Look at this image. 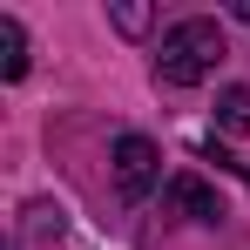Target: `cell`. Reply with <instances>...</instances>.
I'll return each mask as SVG.
<instances>
[{
  "instance_id": "4",
  "label": "cell",
  "mask_w": 250,
  "mask_h": 250,
  "mask_svg": "<svg viewBox=\"0 0 250 250\" xmlns=\"http://www.w3.org/2000/svg\"><path fill=\"white\" fill-rule=\"evenodd\" d=\"M27 75V34L14 14H0V82H21Z\"/></svg>"
},
{
  "instance_id": "3",
  "label": "cell",
  "mask_w": 250,
  "mask_h": 250,
  "mask_svg": "<svg viewBox=\"0 0 250 250\" xmlns=\"http://www.w3.org/2000/svg\"><path fill=\"white\" fill-rule=\"evenodd\" d=\"M169 209H183V216H196V223H223V196L209 189L203 176H176V183H169Z\"/></svg>"
},
{
  "instance_id": "2",
  "label": "cell",
  "mask_w": 250,
  "mask_h": 250,
  "mask_svg": "<svg viewBox=\"0 0 250 250\" xmlns=\"http://www.w3.org/2000/svg\"><path fill=\"white\" fill-rule=\"evenodd\" d=\"M163 183V149L149 135H115V189L122 196H149Z\"/></svg>"
},
{
  "instance_id": "7",
  "label": "cell",
  "mask_w": 250,
  "mask_h": 250,
  "mask_svg": "<svg viewBox=\"0 0 250 250\" xmlns=\"http://www.w3.org/2000/svg\"><path fill=\"white\" fill-rule=\"evenodd\" d=\"M115 27H122V34H149V7L122 0V7H115Z\"/></svg>"
},
{
  "instance_id": "6",
  "label": "cell",
  "mask_w": 250,
  "mask_h": 250,
  "mask_svg": "<svg viewBox=\"0 0 250 250\" xmlns=\"http://www.w3.org/2000/svg\"><path fill=\"white\" fill-rule=\"evenodd\" d=\"M27 230L34 237H61V203H34L27 209Z\"/></svg>"
},
{
  "instance_id": "5",
  "label": "cell",
  "mask_w": 250,
  "mask_h": 250,
  "mask_svg": "<svg viewBox=\"0 0 250 250\" xmlns=\"http://www.w3.org/2000/svg\"><path fill=\"white\" fill-rule=\"evenodd\" d=\"M216 122L230 128V135H244L250 128V88H223L216 95Z\"/></svg>"
},
{
  "instance_id": "1",
  "label": "cell",
  "mask_w": 250,
  "mask_h": 250,
  "mask_svg": "<svg viewBox=\"0 0 250 250\" xmlns=\"http://www.w3.org/2000/svg\"><path fill=\"white\" fill-rule=\"evenodd\" d=\"M223 54H230L223 27L209 14H189V21L163 27V41H156V82L163 88H196V82H209L223 68Z\"/></svg>"
}]
</instances>
